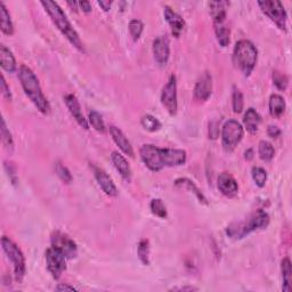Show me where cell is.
<instances>
[{
	"instance_id": "6da1fadb",
	"label": "cell",
	"mask_w": 292,
	"mask_h": 292,
	"mask_svg": "<svg viewBox=\"0 0 292 292\" xmlns=\"http://www.w3.org/2000/svg\"><path fill=\"white\" fill-rule=\"evenodd\" d=\"M140 154L144 165L152 171H160L166 167L183 166L187 160V154L184 150L159 148L152 144L143 145Z\"/></svg>"
},
{
	"instance_id": "7a4b0ae2",
	"label": "cell",
	"mask_w": 292,
	"mask_h": 292,
	"mask_svg": "<svg viewBox=\"0 0 292 292\" xmlns=\"http://www.w3.org/2000/svg\"><path fill=\"white\" fill-rule=\"evenodd\" d=\"M18 79L21 81L25 95L29 97V100L32 102L39 112H42L43 114H48L50 112L49 103L43 93L42 86L33 71L27 65H21L18 70Z\"/></svg>"
},
{
	"instance_id": "3957f363",
	"label": "cell",
	"mask_w": 292,
	"mask_h": 292,
	"mask_svg": "<svg viewBox=\"0 0 292 292\" xmlns=\"http://www.w3.org/2000/svg\"><path fill=\"white\" fill-rule=\"evenodd\" d=\"M42 6L45 8V11L47 12L49 17L52 18L54 24L57 27L64 37L69 40L71 45L75 47L80 52H85L83 42L80 40V37L78 32L75 31V29L72 27V24L69 21L68 16H66L63 9L59 6L57 3L50 2V0H46V2H42Z\"/></svg>"
},
{
	"instance_id": "277c9868",
	"label": "cell",
	"mask_w": 292,
	"mask_h": 292,
	"mask_svg": "<svg viewBox=\"0 0 292 292\" xmlns=\"http://www.w3.org/2000/svg\"><path fill=\"white\" fill-rule=\"evenodd\" d=\"M269 216L264 210H258L244 220V222H234L227 227V235L234 240H241L247 237L251 232L263 229L268 226Z\"/></svg>"
},
{
	"instance_id": "5b68a950",
	"label": "cell",
	"mask_w": 292,
	"mask_h": 292,
	"mask_svg": "<svg viewBox=\"0 0 292 292\" xmlns=\"http://www.w3.org/2000/svg\"><path fill=\"white\" fill-rule=\"evenodd\" d=\"M258 52L255 45L249 40H239L233 50V60L235 65L245 76H249L257 64Z\"/></svg>"
},
{
	"instance_id": "8992f818",
	"label": "cell",
	"mask_w": 292,
	"mask_h": 292,
	"mask_svg": "<svg viewBox=\"0 0 292 292\" xmlns=\"http://www.w3.org/2000/svg\"><path fill=\"white\" fill-rule=\"evenodd\" d=\"M2 245L4 252L6 254L8 260L13 265L15 280L22 282L25 275V258L23 252L17 247V244L7 237H3Z\"/></svg>"
},
{
	"instance_id": "52a82bcc",
	"label": "cell",
	"mask_w": 292,
	"mask_h": 292,
	"mask_svg": "<svg viewBox=\"0 0 292 292\" xmlns=\"http://www.w3.org/2000/svg\"><path fill=\"white\" fill-rule=\"evenodd\" d=\"M243 127L237 120H227L222 129V144L225 151L232 152L243 138Z\"/></svg>"
},
{
	"instance_id": "ba28073f",
	"label": "cell",
	"mask_w": 292,
	"mask_h": 292,
	"mask_svg": "<svg viewBox=\"0 0 292 292\" xmlns=\"http://www.w3.org/2000/svg\"><path fill=\"white\" fill-rule=\"evenodd\" d=\"M259 7L266 16L270 18V21H273L278 28L286 31V22H288V14L283 5L278 0H265V2L258 3Z\"/></svg>"
},
{
	"instance_id": "9c48e42d",
	"label": "cell",
	"mask_w": 292,
	"mask_h": 292,
	"mask_svg": "<svg viewBox=\"0 0 292 292\" xmlns=\"http://www.w3.org/2000/svg\"><path fill=\"white\" fill-rule=\"evenodd\" d=\"M45 257L49 273L55 280H59L66 269V259L68 258L65 257L62 251L56 249L53 245L46 250Z\"/></svg>"
},
{
	"instance_id": "30bf717a",
	"label": "cell",
	"mask_w": 292,
	"mask_h": 292,
	"mask_svg": "<svg viewBox=\"0 0 292 292\" xmlns=\"http://www.w3.org/2000/svg\"><path fill=\"white\" fill-rule=\"evenodd\" d=\"M161 103L166 107V110L171 115L177 113L178 102H177V79L176 75L171 74L168 83L163 87L161 94Z\"/></svg>"
},
{
	"instance_id": "8fae6325",
	"label": "cell",
	"mask_w": 292,
	"mask_h": 292,
	"mask_svg": "<svg viewBox=\"0 0 292 292\" xmlns=\"http://www.w3.org/2000/svg\"><path fill=\"white\" fill-rule=\"evenodd\" d=\"M50 241H52L53 247L59 249L60 251H62L68 259L74 258L76 254H78V248H76L74 241L71 239L69 235L60 232V230H55V232L52 234Z\"/></svg>"
},
{
	"instance_id": "7c38bea8",
	"label": "cell",
	"mask_w": 292,
	"mask_h": 292,
	"mask_svg": "<svg viewBox=\"0 0 292 292\" xmlns=\"http://www.w3.org/2000/svg\"><path fill=\"white\" fill-rule=\"evenodd\" d=\"M152 50L157 63L161 66L166 65L170 56V42L167 35H160L153 40Z\"/></svg>"
},
{
	"instance_id": "4fadbf2b",
	"label": "cell",
	"mask_w": 292,
	"mask_h": 292,
	"mask_svg": "<svg viewBox=\"0 0 292 292\" xmlns=\"http://www.w3.org/2000/svg\"><path fill=\"white\" fill-rule=\"evenodd\" d=\"M212 94V76L208 71L202 73L194 87V97L200 102H206Z\"/></svg>"
},
{
	"instance_id": "5bb4252c",
	"label": "cell",
	"mask_w": 292,
	"mask_h": 292,
	"mask_svg": "<svg viewBox=\"0 0 292 292\" xmlns=\"http://www.w3.org/2000/svg\"><path fill=\"white\" fill-rule=\"evenodd\" d=\"M64 103L68 107L69 112L74 118V120L78 122V125L80 127H83L84 129H89V122L87 121L86 118L84 116L83 110H81L80 103L76 97L73 94H68L64 97Z\"/></svg>"
},
{
	"instance_id": "9a60e30c",
	"label": "cell",
	"mask_w": 292,
	"mask_h": 292,
	"mask_svg": "<svg viewBox=\"0 0 292 292\" xmlns=\"http://www.w3.org/2000/svg\"><path fill=\"white\" fill-rule=\"evenodd\" d=\"M218 189L223 196L227 198H234L239 192V185L235 179L229 172H222L218 176Z\"/></svg>"
},
{
	"instance_id": "2e32d148",
	"label": "cell",
	"mask_w": 292,
	"mask_h": 292,
	"mask_svg": "<svg viewBox=\"0 0 292 292\" xmlns=\"http://www.w3.org/2000/svg\"><path fill=\"white\" fill-rule=\"evenodd\" d=\"M95 178L101 188L103 189V192L109 197H116L118 196V188L115 184L112 181L111 177L101 168H94Z\"/></svg>"
},
{
	"instance_id": "e0dca14e",
	"label": "cell",
	"mask_w": 292,
	"mask_h": 292,
	"mask_svg": "<svg viewBox=\"0 0 292 292\" xmlns=\"http://www.w3.org/2000/svg\"><path fill=\"white\" fill-rule=\"evenodd\" d=\"M163 15H165L167 23L170 25L172 34L175 35L176 38H178L179 35H181V33L183 32L184 28H185V21H184L181 15L177 14L172 8H170L169 6L165 7Z\"/></svg>"
},
{
	"instance_id": "ac0fdd59",
	"label": "cell",
	"mask_w": 292,
	"mask_h": 292,
	"mask_svg": "<svg viewBox=\"0 0 292 292\" xmlns=\"http://www.w3.org/2000/svg\"><path fill=\"white\" fill-rule=\"evenodd\" d=\"M110 134L112 140L114 141L115 144L119 146L120 150L125 153L126 155L134 158L135 153H134V148L131 146V143L128 141V138L126 137V135L122 132V130H120L119 128H116L114 126L110 127Z\"/></svg>"
},
{
	"instance_id": "d6986e66",
	"label": "cell",
	"mask_w": 292,
	"mask_h": 292,
	"mask_svg": "<svg viewBox=\"0 0 292 292\" xmlns=\"http://www.w3.org/2000/svg\"><path fill=\"white\" fill-rule=\"evenodd\" d=\"M111 160L113 162L115 169L121 175V177L126 179V181H130L131 178V169L129 163L126 160V158L121 154V153L113 151L111 154Z\"/></svg>"
},
{
	"instance_id": "ffe728a7",
	"label": "cell",
	"mask_w": 292,
	"mask_h": 292,
	"mask_svg": "<svg viewBox=\"0 0 292 292\" xmlns=\"http://www.w3.org/2000/svg\"><path fill=\"white\" fill-rule=\"evenodd\" d=\"M0 65L9 73L15 72L17 68L13 53L5 45H0Z\"/></svg>"
},
{
	"instance_id": "44dd1931",
	"label": "cell",
	"mask_w": 292,
	"mask_h": 292,
	"mask_svg": "<svg viewBox=\"0 0 292 292\" xmlns=\"http://www.w3.org/2000/svg\"><path fill=\"white\" fill-rule=\"evenodd\" d=\"M175 186L177 188L185 189V191L192 192L194 196L198 198V200H199L200 202L203 203V204H208L207 198L203 196V193L200 191L199 187L191 181V179H188V178H178V179H176V181H175Z\"/></svg>"
},
{
	"instance_id": "7402d4cb",
	"label": "cell",
	"mask_w": 292,
	"mask_h": 292,
	"mask_svg": "<svg viewBox=\"0 0 292 292\" xmlns=\"http://www.w3.org/2000/svg\"><path fill=\"white\" fill-rule=\"evenodd\" d=\"M261 122V116L257 111L252 107L247 110L243 118V124L245 129H247L250 134H256L258 131V127Z\"/></svg>"
},
{
	"instance_id": "603a6c76",
	"label": "cell",
	"mask_w": 292,
	"mask_h": 292,
	"mask_svg": "<svg viewBox=\"0 0 292 292\" xmlns=\"http://www.w3.org/2000/svg\"><path fill=\"white\" fill-rule=\"evenodd\" d=\"M227 5H228V3H226V2H210L209 3L210 15H211L215 24L225 23V18H226V6Z\"/></svg>"
},
{
	"instance_id": "cb8c5ba5",
	"label": "cell",
	"mask_w": 292,
	"mask_h": 292,
	"mask_svg": "<svg viewBox=\"0 0 292 292\" xmlns=\"http://www.w3.org/2000/svg\"><path fill=\"white\" fill-rule=\"evenodd\" d=\"M0 29L3 33L12 35L14 33V25L7 7L4 3H0Z\"/></svg>"
},
{
	"instance_id": "d4e9b609",
	"label": "cell",
	"mask_w": 292,
	"mask_h": 292,
	"mask_svg": "<svg viewBox=\"0 0 292 292\" xmlns=\"http://www.w3.org/2000/svg\"><path fill=\"white\" fill-rule=\"evenodd\" d=\"M285 101L283 97L278 94H273L269 97V112L271 116L280 118L285 111Z\"/></svg>"
},
{
	"instance_id": "484cf974",
	"label": "cell",
	"mask_w": 292,
	"mask_h": 292,
	"mask_svg": "<svg viewBox=\"0 0 292 292\" xmlns=\"http://www.w3.org/2000/svg\"><path fill=\"white\" fill-rule=\"evenodd\" d=\"M215 33H216L217 42L222 47H227L230 42V30L225 23L215 24Z\"/></svg>"
},
{
	"instance_id": "4316f807",
	"label": "cell",
	"mask_w": 292,
	"mask_h": 292,
	"mask_svg": "<svg viewBox=\"0 0 292 292\" xmlns=\"http://www.w3.org/2000/svg\"><path fill=\"white\" fill-rule=\"evenodd\" d=\"M281 271H282V281H283V289L284 292L291 291V261L286 257L281 263Z\"/></svg>"
},
{
	"instance_id": "83f0119b",
	"label": "cell",
	"mask_w": 292,
	"mask_h": 292,
	"mask_svg": "<svg viewBox=\"0 0 292 292\" xmlns=\"http://www.w3.org/2000/svg\"><path fill=\"white\" fill-rule=\"evenodd\" d=\"M258 154L261 160L265 162L271 161V159L275 155L274 146L267 141H261L258 145Z\"/></svg>"
},
{
	"instance_id": "f1b7e54d",
	"label": "cell",
	"mask_w": 292,
	"mask_h": 292,
	"mask_svg": "<svg viewBox=\"0 0 292 292\" xmlns=\"http://www.w3.org/2000/svg\"><path fill=\"white\" fill-rule=\"evenodd\" d=\"M141 125L144 128L146 131L150 132H155L158 130L161 129V122L159 121L155 116H153L151 114H146L141 119Z\"/></svg>"
},
{
	"instance_id": "f546056e",
	"label": "cell",
	"mask_w": 292,
	"mask_h": 292,
	"mask_svg": "<svg viewBox=\"0 0 292 292\" xmlns=\"http://www.w3.org/2000/svg\"><path fill=\"white\" fill-rule=\"evenodd\" d=\"M138 258L143 264L148 266L150 265V243L147 240H141L137 247Z\"/></svg>"
},
{
	"instance_id": "4dcf8cb0",
	"label": "cell",
	"mask_w": 292,
	"mask_h": 292,
	"mask_svg": "<svg viewBox=\"0 0 292 292\" xmlns=\"http://www.w3.org/2000/svg\"><path fill=\"white\" fill-rule=\"evenodd\" d=\"M0 130H2V141H3L5 148L8 150L9 152H12L14 150V141H13L11 131H9V129L6 126V122H5L4 118L2 119V128H0Z\"/></svg>"
},
{
	"instance_id": "1f68e13d",
	"label": "cell",
	"mask_w": 292,
	"mask_h": 292,
	"mask_svg": "<svg viewBox=\"0 0 292 292\" xmlns=\"http://www.w3.org/2000/svg\"><path fill=\"white\" fill-rule=\"evenodd\" d=\"M88 122L96 131H99V132H104L105 131L104 120L97 111H90L89 112Z\"/></svg>"
},
{
	"instance_id": "d6a6232c",
	"label": "cell",
	"mask_w": 292,
	"mask_h": 292,
	"mask_svg": "<svg viewBox=\"0 0 292 292\" xmlns=\"http://www.w3.org/2000/svg\"><path fill=\"white\" fill-rule=\"evenodd\" d=\"M251 175H252L254 182L258 187L263 188L266 185V182H267V172H266L264 168L254 167L252 170H251Z\"/></svg>"
},
{
	"instance_id": "836d02e7",
	"label": "cell",
	"mask_w": 292,
	"mask_h": 292,
	"mask_svg": "<svg viewBox=\"0 0 292 292\" xmlns=\"http://www.w3.org/2000/svg\"><path fill=\"white\" fill-rule=\"evenodd\" d=\"M232 105H233V111L235 113H241L243 111L244 106V99L243 94L238 87H233V95H232Z\"/></svg>"
},
{
	"instance_id": "e575fe53",
	"label": "cell",
	"mask_w": 292,
	"mask_h": 292,
	"mask_svg": "<svg viewBox=\"0 0 292 292\" xmlns=\"http://www.w3.org/2000/svg\"><path fill=\"white\" fill-rule=\"evenodd\" d=\"M55 172L56 175L60 177V179L65 184H71L73 181V177L71 175V172L68 168H66L62 162H56L55 163Z\"/></svg>"
},
{
	"instance_id": "d590c367",
	"label": "cell",
	"mask_w": 292,
	"mask_h": 292,
	"mask_svg": "<svg viewBox=\"0 0 292 292\" xmlns=\"http://www.w3.org/2000/svg\"><path fill=\"white\" fill-rule=\"evenodd\" d=\"M151 211L153 215H155L159 218H166L167 217V208L165 203L162 202L161 199H153L150 204Z\"/></svg>"
},
{
	"instance_id": "8d00e7d4",
	"label": "cell",
	"mask_w": 292,
	"mask_h": 292,
	"mask_svg": "<svg viewBox=\"0 0 292 292\" xmlns=\"http://www.w3.org/2000/svg\"><path fill=\"white\" fill-rule=\"evenodd\" d=\"M143 30H144V24L142 23V21H140V20H131L129 23V32L134 42H137L141 38Z\"/></svg>"
},
{
	"instance_id": "74e56055",
	"label": "cell",
	"mask_w": 292,
	"mask_h": 292,
	"mask_svg": "<svg viewBox=\"0 0 292 292\" xmlns=\"http://www.w3.org/2000/svg\"><path fill=\"white\" fill-rule=\"evenodd\" d=\"M273 83L276 86V88L284 91L286 88H288L289 79L284 73L275 71V72H273Z\"/></svg>"
},
{
	"instance_id": "f35d334b",
	"label": "cell",
	"mask_w": 292,
	"mask_h": 292,
	"mask_svg": "<svg viewBox=\"0 0 292 292\" xmlns=\"http://www.w3.org/2000/svg\"><path fill=\"white\" fill-rule=\"evenodd\" d=\"M0 89H2V94L5 97V99L8 100V101H12V93H11V89H9V87L6 83V80H5V76L2 75V87H0Z\"/></svg>"
},
{
	"instance_id": "ab89813d",
	"label": "cell",
	"mask_w": 292,
	"mask_h": 292,
	"mask_svg": "<svg viewBox=\"0 0 292 292\" xmlns=\"http://www.w3.org/2000/svg\"><path fill=\"white\" fill-rule=\"evenodd\" d=\"M267 134L271 138H278L281 135V129L278 126H269L267 128Z\"/></svg>"
},
{
	"instance_id": "60d3db41",
	"label": "cell",
	"mask_w": 292,
	"mask_h": 292,
	"mask_svg": "<svg viewBox=\"0 0 292 292\" xmlns=\"http://www.w3.org/2000/svg\"><path fill=\"white\" fill-rule=\"evenodd\" d=\"M79 6L81 8V11H83L84 13H87V14L90 13L91 9H93V7H91V5L89 2H80Z\"/></svg>"
},
{
	"instance_id": "b9f144b4",
	"label": "cell",
	"mask_w": 292,
	"mask_h": 292,
	"mask_svg": "<svg viewBox=\"0 0 292 292\" xmlns=\"http://www.w3.org/2000/svg\"><path fill=\"white\" fill-rule=\"evenodd\" d=\"M56 291H75L76 289L73 288V286H71L69 284H63V283H61L59 284L55 288Z\"/></svg>"
},
{
	"instance_id": "7bdbcfd3",
	"label": "cell",
	"mask_w": 292,
	"mask_h": 292,
	"mask_svg": "<svg viewBox=\"0 0 292 292\" xmlns=\"http://www.w3.org/2000/svg\"><path fill=\"white\" fill-rule=\"evenodd\" d=\"M97 4H99L102 8H103L104 12H109L110 8H111L112 2H109V0H100V2Z\"/></svg>"
},
{
	"instance_id": "ee69618b",
	"label": "cell",
	"mask_w": 292,
	"mask_h": 292,
	"mask_svg": "<svg viewBox=\"0 0 292 292\" xmlns=\"http://www.w3.org/2000/svg\"><path fill=\"white\" fill-rule=\"evenodd\" d=\"M172 290H175V291H197L198 288H194V286H182V288H173Z\"/></svg>"
},
{
	"instance_id": "f6af8a7d",
	"label": "cell",
	"mask_w": 292,
	"mask_h": 292,
	"mask_svg": "<svg viewBox=\"0 0 292 292\" xmlns=\"http://www.w3.org/2000/svg\"><path fill=\"white\" fill-rule=\"evenodd\" d=\"M244 155H245V159H247V160H251V159L254 158V150H252V148H249V150L245 151Z\"/></svg>"
},
{
	"instance_id": "bcb514c9",
	"label": "cell",
	"mask_w": 292,
	"mask_h": 292,
	"mask_svg": "<svg viewBox=\"0 0 292 292\" xmlns=\"http://www.w3.org/2000/svg\"><path fill=\"white\" fill-rule=\"evenodd\" d=\"M68 5L71 8H74V11H76V6H79V3H75V2H68Z\"/></svg>"
}]
</instances>
